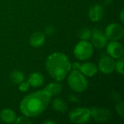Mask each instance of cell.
I'll list each match as a JSON object with an SVG mask.
<instances>
[{
	"instance_id": "5b68a950",
	"label": "cell",
	"mask_w": 124,
	"mask_h": 124,
	"mask_svg": "<svg viewBox=\"0 0 124 124\" xmlns=\"http://www.w3.org/2000/svg\"><path fill=\"white\" fill-rule=\"evenodd\" d=\"M91 118L90 110L84 108H77L72 110L69 113L70 121L76 124H86Z\"/></svg>"
},
{
	"instance_id": "603a6c76",
	"label": "cell",
	"mask_w": 124,
	"mask_h": 124,
	"mask_svg": "<svg viewBox=\"0 0 124 124\" xmlns=\"http://www.w3.org/2000/svg\"><path fill=\"white\" fill-rule=\"evenodd\" d=\"M19 85V86H18V89H19V90L21 92H27L28 90V89H29V87H30V85H29V84H28V81H23V82H21L20 84H18Z\"/></svg>"
},
{
	"instance_id": "5bb4252c",
	"label": "cell",
	"mask_w": 124,
	"mask_h": 124,
	"mask_svg": "<svg viewBox=\"0 0 124 124\" xmlns=\"http://www.w3.org/2000/svg\"><path fill=\"white\" fill-rule=\"evenodd\" d=\"M28 82L30 85V86L32 87H39L44 84V78L42 74L38 72H34L31 73L28 78Z\"/></svg>"
},
{
	"instance_id": "e0dca14e",
	"label": "cell",
	"mask_w": 124,
	"mask_h": 124,
	"mask_svg": "<svg viewBox=\"0 0 124 124\" xmlns=\"http://www.w3.org/2000/svg\"><path fill=\"white\" fill-rule=\"evenodd\" d=\"M9 79L12 84L18 85L25 79L24 74L20 70H13L9 75Z\"/></svg>"
},
{
	"instance_id": "d4e9b609",
	"label": "cell",
	"mask_w": 124,
	"mask_h": 124,
	"mask_svg": "<svg viewBox=\"0 0 124 124\" xmlns=\"http://www.w3.org/2000/svg\"><path fill=\"white\" fill-rule=\"evenodd\" d=\"M119 18L121 20V21L122 23H124V9H123L121 10V12H120V15H119Z\"/></svg>"
},
{
	"instance_id": "7402d4cb",
	"label": "cell",
	"mask_w": 124,
	"mask_h": 124,
	"mask_svg": "<svg viewBox=\"0 0 124 124\" xmlns=\"http://www.w3.org/2000/svg\"><path fill=\"white\" fill-rule=\"evenodd\" d=\"M116 112L118 113V114L119 116H121V117H124V102L122 101L119 102L116 106Z\"/></svg>"
},
{
	"instance_id": "30bf717a",
	"label": "cell",
	"mask_w": 124,
	"mask_h": 124,
	"mask_svg": "<svg viewBox=\"0 0 124 124\" xmlns=\"http://www.w3.org/2000/svg\"><path fill=\"white\" fill-rule=\"evenodd\" d=\"M92 44L97 49H102L108 44V39L105 33H102L98 29H94L92 31Z\"/></svg>"
},
{
	"instance_id": "4316f807",
	"label": "cell",
	"mask_w": 124,
	"mask_h": 124,
	"mask_svg": "<svg viewBox=\"0 0 124 124\" xmlns=\"http://www.w3.org/2000/svg\"><path fill=\"white\" fill-rule=\"evenodd\" d=\"M45 124H54L55 123L54 121H45L44 122Z\"/></svg>"
},
{
	"instance_id": "4fadbf2b",
	"label": "cell",
	"mask_w": 124,
	"mask_h": 124,
	"mask_svg": "<svg viewBox=\"0 0 124 124\" xmlns=\"http://www.w3.org/2000/svg\"><path fill=\"white\" fill-rule=\"evenodd\" d=\"M45 42V34L40 31H36L33 33L30 39L29 43L31 46L33 47H39L42 46Z\"/></svg>"
},
{
	"instance_id": "9c48e42d",
	"label": "cell",
	"mask_w": 124,
	"mask_h": 124,
	"mask_svg": "<svg viewBox=\"0 0 124 124\" xmlns=\"http://www.w3.org/2000/svg\"><path fill=\"white\" fill-rule=\"evenodd\" d=\"M107 52L110 57L113 59H118L124 55V46L118 41H111L107 44Z\"/></svg>"
},
{
	"instance_id": "484cf974",
	"label": "cell",
	"mask_w": 124,
	"mask_h": 124,
	"mask_svg": "<svg viewBox=\"0 0 124 124\" xmlns=\"http://www.w3.org/2000/svg\"><path fill=\"white\" fill-rule=\"evenodd\" d=\"M70 100L73 101V102H78V100L74 96H70Z\"/></svg>"
},
{
	"instance_id": "8fae6325",
	"label": "cell",
	"mask_w": 124,
	"mask_h": 124,
	"mask_svg": "<svg viewBox=\"0 0 124 124\" xmlns=\"http://www.w3.org/2000/svg\"><path fill=\"white\" fill-rule=\"evenodd\" d=\"M78 70L87 77H92L98 72L97 66L93 62H84L83 64L79 63Z\"/></svg>"
},
{
	"instance_id": "8992f818",
	"label": "cell",
	"mask_w": 124,
	"mask_h": 124,
	"mask_svg": "<svg viewBox=\"0 0 124 124\" xmlns=\"http://www.w3.org/2000/svg\"><path fill=\"white\" fill-rule=\"evenodd\" d=\"M105 35L108 40L118 41L124 35V28L123 25L117 23L109 24L105 31Z\"/></svg>"
},
{
	"instance_id": "52a82bcc",
	"label": "cell",
	"mask_w": 124,
	"mask_h": 124,
	"mask_svg": "<svg viewBox=\"0 0 124 124\" xmlns=\"http://www.w3.org/2000/svg\"><path fill=\"white\" fill-rule=\"evenodd\" d=\"M90 110V115L96 121L105 122L110 119L111 113L109 110L102 108L93 107Z\"/></svg>"
},
{
	"instance_id": "7a4b0ae2",
	"label": "cell",
	"mask_w": 124,
	"mask_h": 124,
	"mask_svg": "<svg viewBox=\"0 0 124 124\" xmlns=\"http://www.w3.org/2000/svg\"><path fill=\"white\" fill-rule=\"evenodd\" d=\"M45 66L49 75L57 81L65 79L72 68L69 58L62 52H54L48 56Z\"/></svg>"
},
{
	"instance_id": "ac0fdd59",
	"label": "cell",
	"mask_w": 124,
	"mask_h": 124,
	"mask_svg": "<svg viewBox=\"0 0 124 124\" xmlns=\"http://www.w3.org/2000/svg\"><path fill=\"white\" fill-rule=\"evenodd\" d=\"M45 88L52 95V97L58 95L62 92V86L60 84L54 83V82L49 84Z\"/></svg>"
},
{
	"instance_id": "44dd1931",
	"label": "cell",
	"mask_w": 124,
	"mask_h": 124,
	"mask_svg": "<svg viewBox=\"0 0 124 124\" xmlns=\"http://www.w3.org/2000/svg\"><path fill=\"white\" fill-rule=\"evenodd\" d=\"M15 124H31V121L26 116H21L18 117L16 118Z\"/></svg>"
},
{
	"instance_id": "277c9868",
	"label": "cell",
	"mask_w": 124,
	"mask_h": 124,
	"mask_svg": "<svg viewBox=\"0 0 124 124\" xmlns=\"http://www.w3.org/2000/svg\"><path fill=\"white\" fill-rule=\"evenodd\" d=\"M94 46L88 41L81 40L74 47L73 54L79 60H87L92 56Z\"/></svg>"
},
{
	"instance_id": "2e32d148",
	"label": "cell",
	"mask_w": 124,
	"mask_h": 124,
	"mask_svg": "<svg viewBox=\"0 0 124 124\" xmlns=\"http://www.w3.org/2000/svg\"><path fill=\"white\" fill-rule=\"evenodd\" d=\"M52 108L54 110L60 113H65L67 110V105L60 98H55L52 101Z\"/></svg>"
},
{
	"instance_id": "3957f363",
	"label": "cell",
	"mask_w": 124,
	"mask_h": 124,
	"mask_svg": "<svg viewBox=\"0 0 124 124\" xmlns=\"http://www.w3.org/2000/svg\"><path fill=\"white\" fill-rule=\"evenodd\" d=\"M68 84L70 88L75 92H84L88 87V81L86 76L78 70H73L68 77Z\"/></svg>"
},
{
	"instance_id": "9a60e30c",
	"label": "cell",
	"mask_w": 124,
	"mask_h": 124,
	"mask_svg": "<svg viewBox=\"0 0 124 124\" xmlns=\"http://www.w3.org/2000/svg\"><path fill=\"white\" fill-rule=\"evenodd\" d=\"M16 118L15 113L11 109H4L0 113V119L6 124H13Z\"/></svg>"
},
{
	"instance_id": "6da1fadb",
	"label": "cell",
	"mask_w": 124,
	"mask_h": 124,
	"mask_svg": "<svg viewBox=\"0 0 124 124\" xmlns=\"http://www.w3.org/2000/svg\"><path fill=\"white\" fill-rule=\"evenodd\" d=\"M52 98V95L44 88L25 96L20 104V110L28 118L37 117L46 109Z\"/></svg>"
},
{
	"instance_id": "ffe728a7",
	"label": "cell",
	"mask_w": 124,
	"mask_h": 124,
	"mask_svg": "<svg viewBox=\"0 0 124 124\" xmlns=\"http://www.w3.org/2000/svg\"><path fill=\"white\" fill-rule=\"evenodd\" d=\"M124 58L123 57L118 58V61L116 62V71L120 73L121 75H124Z\"/></svg>"
},
{
	"instance_id": "ba28073f",
	"label": "cell",
	"mask_w": 124,
	"mask_h": 124,
	"mask_svg": "<svg viewBox=\"0 0 124 124\" xmlns=\"http://www.w3.org/2000/svg\"><path fill=\"white\" fill-rule=\"evenodd\" d=\"M97 68L102 73L110 74L116 69V61L111 57H103L100 60Z\"/></svg>"
},
{
	"instance_id": "cb8c5ba5",
	"label": "cell",
	"mask_w": 124,
	"mask_h": 124,
	"mask_svg": "<svg viewBox=\"0 0 124 124\" xmlns=\"http://www.w3.org/2000/svg\"><path fill=\"white\" fill-rule=\"evenodd\" d=\"M55 32V29L53 26L52 25H48L46 28H45V31H44V33L47 36H51Z\"/></svg>"
},
{
	"instance_id": "7c38bea8",
	"label": "cell",
	"mask_w": 124,
	"mask_h": 124,
	"mask_svg": "<svg viewBox=\"0 0 124 124\" xmlns=\"http://www.w3.org/2000/svg\"><path fill=\"white\" fill-rule=\"evenodd\" d=\"M104 15L103 7L100 4H94L92 6L89 10V17L92 22L100 21Z\"/></svg>"
},
{
	"instance_id": "d6986e66",
	"label": "cell",
	"mask_w": 124,
	"mask_h": 124,
	"mask_svg": "<svg viewBox=\"0 0 124 124\" xmlns=\"http://www.w3.org/2000/svg\"><path fill=\"white\" fill-rule=\"evenodd\" d=\"M79 36L80 39L81 40H84V41H88L89 39H91L92 36V31L87 28H83L79 33Z\"/></svg>"
}]
</instances>
